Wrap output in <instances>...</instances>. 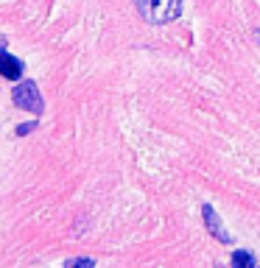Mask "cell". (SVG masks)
Here are the masks:
<instances>
[{
    "label": "cell",
    "mask_w": 260,
    "mask_h": 268,
    "mask_svg": "<svg viewBox=\"0 0 260 268\" xmlns=\"http://www.w3.org/2000/svg\"><path fill=\"white\" fill-rule=\"evenodd\" d=\"M137 11L146 17L148 22H171L182 14V0H135Z\"/></svg>",
    "instance_id": "6da1fadb"
},
{
    "label": "cell",
    "mask_w": 260,
    "mask_h": 268,
    "mask_svg": "<svg viewBox=\"0 0 260 268\" xmlns=\"http://www.w3.org/2000/svg\"><path fill=\"white\" fill-rule=\"evenodd\" d=\"M12 100L25 112H34V115H42L45 103H42V95H39V87L34 81H20L12 92Z\"/></svg>",
    "instance_id": "7a4b0ae2"
},
{
    "label": "cell",
    "mask_w": 260,
    "mask_h": 268,
    "mask_svg": "<svg viewBox=\"0 0 260 268\" xmlns=\"http://www.w3.org/2000/svg\"><path fill=\"white\" fill-rule=\"evenodd\" d=\"M0 76L12 78V81H20V78H23V62H20L17 56L0 50Z\"/></svg>",
    "instance_id": "3957f363"
},
{
    "label": "cell",
    "mask_w": 260,
    "mask_h": 268,
    "mask_svg": "<svg viewBox=\"0 0 260 268\" xmlns=\"http://www.w3.org/2000/svg\"><path fill=\"white\" fill-rule=\"evenodd\" d=\"M204 221H207V226H210V232L221 240V243H229L232 237L224 232V226H221V221H218V215H215V210L210 207V204H204Z\"/></svg>",
    "instance_id": "277c9868"
},
{
    "label": "cell",
    "mask_w": 260,
    "mask_h": 268,
    "mask_svg": "<svg viewBox=\"0 0 260 268\" xmlns=\"http://www.w3.org/2000/svg\"><path fill=\"white\" fill-rule=\"evenodd\" d=\"M232 266L252 268V266H255V257L249 254V251H235V254H232Z\"/></svg>",
    "instance_id": "5b68a950"
},
{
    "label": "cell",
    "mask_w": 260,
    "mask_h": 268,
    "mask_svg": "<svg viewBox=\"0 0 260 268\" xmlns=\"http://www.w3.org/2000/svg\"><path fill=\"white\" fill-rule=\"evenodd\" d=\"M68 266H81V268H90V266H95V260H90V257H79V260H68Z\"/></svg>",
    "instance_id": "8992f818"
},
{
    "label": "cell",
    "mask_w": 260,
    "mask_h": 268,
    "mask_svg": "<svg viewBox=\"0 0 260 268\" xmlns=\"http://www.w3.org/2000/svg\"><path fill=\"white\" fill-rule=\"evenodd\" d=\"M36 129V123H23V126H17V137H25V134H31Z\"/></svg>",
    "instance_id": "52a82bcc"
}]
</instances>
